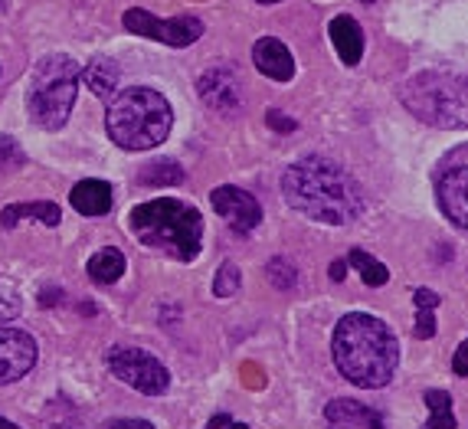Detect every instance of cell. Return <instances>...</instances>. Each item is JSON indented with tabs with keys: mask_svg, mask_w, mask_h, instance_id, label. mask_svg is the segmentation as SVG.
I'll return each instance as SVG.
<instances>
[{
	"mask_svg": "<svg viewBox=\"0 0 468 429\" xmlns=\"http://www.w3.org/2000/svg\"><path fill=\"white\" fill-rule=\"evenodd\" d=\"M327 33H331V40H335L337 56H341L347 66H357L360 56H364V33H360V23L344 13V17H335V20H331Z\"/></svg>",
	"mask_w": 468,
	"mask_h": 429,
	"instance_id": "cell-16",
	"label": "cell"
},
{
	"mask_svg": "<svg viewBox=\"0 0 468 429\" xmlns=\"http://www.w3.org/2000/svg\"><path fill=\"white\" fill-rule=\"evenodd\" d=\"M265 279L272 282L275 288H282V292H288V288H295V282H298V272H295V266L288 263V259H272L269 266H265Z\"/></svg>",
	"mask_w": 468,
	"mask_h": 429,
	"instance_id": "cell-24",
	"label": "cell"
},
{
	"mask_svg": "<svg viewBox=\"0 0 468 429\" xmlns=\"http://www.w3.org/2000/svg\"><path fill=\"white\" fill-rule=\"evenodd\" d=\"M122 276H125L122 249L105 246V249H99V253L89 259V279L92 282H99V286H112V282H118Z\"/></svg>",
	"mask_w": 468,
	"mask_h": 429,
	"instance_id": "cell-19",
	"label": "cell"
},
{
	"mask_svg": "<svg viewBox=\"0 0 468 429\" xmlns=\"http://www.w3.org/2000/svg\"><path fill=\"white\" fill-rule=\"evenodd\" d=\"M183 167L177 161H151V164H144L141 171H138V184L144 187H177L183 184Z\"/></svg>",
	"mask_w": 468,
	"mask_h": 429,
	"instance_id": "cell-20",
	"label": "cell"
},
{
	"mask_svg": "<svg viewBox=\"0 0 468 429\" xmlns=\"http://www.w3.org/2000/svg\"><path fill=\"white\" fill-rule=\"evenodd\" d=\"M239 286H243V272H239V266H236V263H223L214 279V295L233 298L236 292H239Z\"/></svg>",
	"mask_w": 468,
	"mask_h": 429,
	"instance_id": "cell-23",
	"label": "cell"
},
{
	"mask_svg": "<svg viewBox=\"0 0 468 429\" xmlns=\"http://www.w3.org/2000/svg\"><path fill=\"white\" fill-rule=\"evenodd\" d=\"M197 93L210 109L216 112H239L243 105V93H239V79L233 76V69L226 66H216V69H206L200 79H197Z\"/></svg>",
	"mask_w": 468,
	"mask_h": 429,
	"instance_id": "cell-12",
	"label": "cell"
},
{
	"mask_svg": "<svg viewBox=\"0 0 468 429\" xmlns=\"http://www.w3.org/2000/svg\"><path fill=\"white\" fill-rule=\"evenodd\" d=\"M344 276H347V263H344V259L331 263V279H335V282H344Z\"/></svg>",
	"mask_w": 468,
	"mask_h": 429,
	"instance_id": "cell-32",
	"label": "cell"
},
{
	"mask_svg": "<svg viewBox=\"0 0 468 429\" xmlns=\"http://www.w3.org/2000/svg\"><path fill=\"white\" fill-rule=\"evenodd\" d=\"M327 429H387L377 409L364 407L357 400H331L325 407Z\"/></svg>",
	"mask_w": 468,
	"mask_h": 429,
	"instance_id": "cell-13",
	"label": "cell"
},
{
	"mask_svg": "<svg viewBox=\"0 0 468 429\" xmlns=\"http://www.w3.org/2000/svg\"><path fill=\"white\" fill-rule=\"evenodd\" d=\"M79 79H85V85H89L92 93L99 95V99H105V102H112L115 95H118V79H122V72H118V66H115V60H105V56H95V60L82 69Z\"/></svg>",
	"mask_w": 468,
	"mask_h": 429,
	"instance_id": "cell-18",
	"label": "cell"
},
{
	"mask_svg": "<svg viewBox=\"0 0 468 429\" xmlns=\"http://www.w3.org/2000/svg\"><path fill=\"white\" fill-rule=\"evenodd\" d=\"M210 204H214L216 214L223 216L226 223H230V230H236V233H249V230H255V226L262 223L259 200L233 184L216 187L214 194H210Z\"/></svg>",
	"mask_w": 468,
	"mask_h": 429,
	"instance_id": "cell-11",
	"label": "cell"
},
{
	"mask_svg": "<svg viewBox=\"0 0 468 429\" xmlns=\"http://www.w3.org/2000/svg\"><path fill=\"white\" fill-rule=\"evenodd\" d=\"M173 112L167 99L154 89H125L109 102L105 132L125 151H151L171 134Z\"/></svg>",
	"mask_w": 468,
	"mask_h": 429,
	"instance_id": "cell-4",
	"label": "cell"
},
{
	"mask_svg": "<svg viewBox=\"0 0 468 429\" xmlns=\"http://www.w3.org/2000/svg\"><path fill=\"white\" fill-rule=\"evenodd\" d=\"M226 429H249V426H246V423H230Z\"/></svg>",
	"mask_w": 468,
	"mask_h": 429,
	"instance_id": "cell-34",
	"label": "cell"
},
{
	"mask_svg": "<svg viewBox=\"0 0 468 429\" xmlns=\"http://www.w3.org/2000/svg\"><path fill=\"white\" fill-rule=\"evenodd\" d=\"M351 269H357V276L364 279L367 286H374V288H380V286H387L390 282V269L380 263V259H374L370 253H364V249H351Z\"/></svg>",
	"mask_w": 468,
	"mask_h": 429,
	"instance_id": "cell-21",
	"label": "cell"
},
{
	"mask_svg": "<svg viewBox=\"0 0 468 429\" xmlns=\"http://www.w3.org/2000/svg\"><path fill=\"white\" fill-rule=\"evenodd\" d=\"M403 105L419 122L462 132L468 128V76L458 72H419L399 93Z\"/></svg>",
	"mask_w": 468,
	"mask_h": 429,
	"instance_id": "cell-5",
	"label": "cell"
},
{
	"mask_svg": "<svg viewBox=\"0 0 468 429\" xmlns=\"http://www.w3.org/2000/svg\"><path fill=\"white\" fill-rule=\"evenodd\" d=\"M436 197L442 214L462 230H468V158H452L446 164V171L439 174Z\"/></svg>",
	"mask_w": 468,
	"mask_h": 429,
	"instance_id": "cell-10",
	"label": "cell"
},
{
	"mask_svg": "<svg viewBox=\"0 0 468 429\" xmlns=\"http://www.w3.org/2000/svg\"><path fill=\"white\" fill-rule=\"evenodd\" d=\"M125 30L128 33H138V36H148V40H157V43H167V46H190L204 36V23L197 17H173V20H157L154 13L134 7L122 17Z\"/></svg>",
	"mask_w": 468,
	"mask_h": 429,
	"instance_id": "cell-8",
	"label": "cell"
},
{
	"mask_svg": "<svg viewBox=\"0 0 468 429\" xmlns=\"http://www.w3.org/2000/svg\"><path fill=\"white\" fill-rule=\"evenodd\" d=\"M413 298H416L419 308H436L439 305V295H436V292H429V288H419Z\"/></svg>",
	"mask_w": 468,
	"mask_h": 429,
	"instance_id": "cell-31",
	"label": "cell"
},
{
	"mask_svg": "<svg viewBox=\"0 0 468 429\" xmlns=\"http://www.w3.org/2000/svg\"><path fill=\"white\" fill-rule=\"evenodd\" d=\"M253 60H255V69L269 76L275 82H288L295 76V60H292V53L282 40H275V36H265L253 46Z\"/></svg>",
	"mask_w": 468,
	"mask_h": 429,
	"instance_id": "cell-14",
	"label": "cell"
},
{
	"mask_svg": "<svg viewBox=\"0 0 468 429\" xmlns=\"http://www.w3.org/2000/svg\"><path fill=\"white\" fill-rule=\"evenodd\" d=\"M259 4H278V0H259Z\"/></svg>",
	"mask_w": 468,
	"mask_h": 429,
	"instance_id": "cell-35",
	"label": "cell"
},
{
	"mask_svg": "<svg viewBox=\"0 0 468 429\" xmlns=\"http://www.w3.org/2000/svg\"><path fill=\"white\" fill-rule=\"evenodd\" d=\"M82 66L69 56H46L33 66L27 85V112L40 128L56 132L66 125L79 95Z\"/></svg>",
	"mask_w": 468,
	"mask_h": 429,
	"instance_id": "cell-6",
	"label": "cell"
},
{
	"mask_svg": "<svg viewBox=\"0 0 468 429\" xmlns=\"http://www.w3.org/2000/svg\"><path fill=\"white\" fill-rule=\"evenodd\" d=\"M364 4H374V0H364Z\"/></svg>",
	"mask_w": 468,
	"mask_h": 429,
	"instance_id": "cell-36",
	"label": "cell"
},
{
	"mask_svg": "<svg viewBox=\"0 0 468 429\" xmlns=\"http://www.w3.org/2000/svg\"><path fill=\"white\" fill-rule=\"evenodd\" d=\"M426 407H429V423L423 429H456V413H452V397L446 390H426Z\"/></svg>",
	"mask_w": 468,
	"mask_h": 429,
	"instance_id": "cell-22",
	"label": "cell"
},
{
	"mask_svg": "<svg viewBox=\"0 0 468 429\" xmlns=\"http://www.w3.org/2000/svg\"><path fill=\"white\" fill-rule=\"evenodd\" d=\"M282 194L288 206L298 214L311 216L318 223L344 226L364 214V190L344 167L331 158H302L286 171L282 177Z\"/></svg>",
	"mask_w": 468,
	"mask_h": 429,
	"instance_id": "cell-1",
	"label": "cell"
},
{
	"mask_svg": "<svg viewBox=\"0 0 468 429\" xmlns=\"http://www.w3.org/2000/svg\"><path fill=\"white\" fill-rule=\"evenodd\" d=\"M36 358H40L36 337L20 328L0 325V387L27 377L36 368Z\"/></svg>",
	"mask_w": 468,
	"mask_h": 429,
	"instance_id": "cell-9",
	"label": "cell"
},
{
	"mask_svg": "<svg viewBox=\"0 0 468 429\" xmlns=\"http://www.w3.org/2000/svg\"><path fill=\"white\" fill-rule=\"evenodd\" d=\"M20 315V295L13 282H0V321H11Z\"/></svg>",
	"mask_w": 468,
	"mask_h": 429,
	"instance_id": "cell-25",
	"label": "cell"
},
{
	"mask_svg": "<svg viewBox=\"0 0 468 429\" xmlns=\"http://www.w3.org/2000/svg\"><path fill=\"white\" fill-rule=\"evenodd\" d=\"M452 370H456L458 377H468V341H462V348L456 351V358H452Z\"/></svg>",
	"mask_w": 468,
	"mask_h": 429,
	"instance_id": "cell-29",
	"label": "cell"
},
{
	"mask_svg": "<svg viewBox=\"0 0 468 429\" xmlns=\"http://www.w3.org/2000/svg\"><path fill=\"white\" fill-rule=\"evenodd\" d=\"M23 220H36L43 226H60L62 220V210L50 200H36V204H11L0 210V226L4 230H13L20 226Z\"/></svg>",
	"mask_w": 468,
	"mask_h": 429,
	"instance_id": "cell-17",
	"label": "cell"
},
{
	"mask_svg": "<svg viewBox=\"0 0 468 429\" xmlns=\"http://www.w3.org/2000/svg\"><path fill=\"white\" fill-rule=\"evenodd\" d=\"M132 233L151 249L181 259V263H194L200 255V243H204V220L190 204L173 200V197H161V200H148L132 210Z\"/></svg>",
	"mask_w": 468,
	"mask_h": 429,
	"instance_id": "cell-3",
	"label": "cell"
},
{
	"mask_svg": "<svg viewBox=\"0 0 468 429\" xmlns=\"http://www.w3.org/2000/svg\"><path fill=\"white\" fill-rule=\"evenodd\" d=\"M413 335H416V337H432V335H436V318H432V308H419Z\"/></svg>",
	"mask_w": 468,
	"mask_h": 429,
	"instance_id": "cell-28",
	"label": "cell"
},
{
	"mask_svg": "<svg viewBox=\"0 0 468 429\" xmlns=\"http://www.w3.org/2000/svg\"><path fill=\"white\" fill-rule=\"evenodd\" d=\"M109 429H154L148 419H112Z\"/></svg>",
	"mask_w": 468,
	"mask_h": 429,
	"instance_id": "cell-30",
	"label": "cell"
},
{
	"mask_svg": "<svg viewBox=\"0 0 468 429\" xmlns=\"http://www.w3.org/2000/svg\"><path fill=\"white\" fill-rule=\"evenodd\" d=\"M20 164H23L20 144L13 142V138H0V171H13Z\"/></svg>",
	"mask_w": 468,
	"mask_h": 429,
	"instance_id": "cell-26",
	"label": "cell"
},
{
	"mask_svg": "<svg viewBox=\"0 0 468 429\" xmlns=\"http://www.w3.org/2000/svg\"><path fill=\"white\" fill-rule=\"evenodd\" d=\"M112 184H105V181H79V184L72 187L69 194V204L79 210L82 216H102L112 210Z\"/></svg>",
	"mask_w": 468,
	"mask_h": 429,
	"instance_id": "cell-15",
	"label": "cell"
},
{
	"mask_svg": "<svg viewBox=\"0 0 468 429\" xmlns=\"http://www.w3.org/2000/svg\"><path fill=\"white\" fill-rule=\"evenodd\" d=\"M265 122H269V128H275V132H295L298 128V122L295 118H288L286 112H278V109H269V112H265Z\"/></svg>",
	"mask_w": 468,
	"mask_h": 429,
	"instance_id": "cell-27",
	"label": "cell"
},
{
	"mask_svg": "<svg viewBox=\"0 0 468 429\" xmlns=\"http://www.w3.org/2000/svg\"><path fill=\"white\" fill-rule=\"evenodd\" d=\"M105 364H109V370H112L122 384H128V387L144 393V397H161V393H167V387H171L167 368H164L154 354H148V351L141 348H125V344H118V348H112L105 354Z\"/></svg>",
	"mask_w": 468,
	"mask_h": 429,
	"instance_id": "cell-7",
	"label": "cell"
},
{
	"mask_svg": "<svg viewBox=\"0 0 468 429\" xmlns=\"http://www.w3.org/2000/svg\"><path fill=\"white\" fill-rule=\"evenodd\" d=\"M335 364L354 387H387L399 368V341L380 318L354 312L335 328Z\"/></svg>",
	"mask_w": 468,
	"mask_h": 429,
	"instance_id": "cell-2",
	"label": "cell"
},
{
	"mask_svg": "<svg viewBox=\"0 0 468 429\" xmlns=\"http://www.w3.org/2000/svg\"><path fill=\"white\" fill-rule=\"evenodd\" d=\"M0 429H20V426H13L11 419H4V417H0Z\"/></svg>",
	"mask_w": 468,
	"mask_h": 429,
	"instance_id": "cell-33",
	"label": "cell"
}]
</instances>
